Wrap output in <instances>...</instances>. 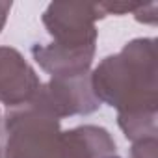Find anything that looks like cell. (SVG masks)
Listing matches in <instances>:
<instances>
[{
  "label": "cell",
  "instance_id": "10",
  "mask_svg": "<svg viewBox=\"0 0 158 158\" xmlns=\"http://www.w3.org/2000/svg\"><path fill=\"white\" fill-rule=\"evenodd\" d=\"M110 158H119V156H110Z\"/></svg>",
  "mask_w": 158,
  "mask_h": 158
},
{
  "label": "cell",
  "instance_id": "9",
  "mask_svg": "<svg viewBox=\"0 0 158 158\" xmlns=\"http://www.w3.org/2000/svg\"><path fill=\"white\" fill-rule=\"evenodd\" d=\"M0 158H4V152H2V149H0Z\"/></svg>",
  "mask_w": 158,
  "mask_h": 158
},
{
  "label": "cell",
  "instance_id": "3",
  "mask_svg": "<svg viewBox=\"0 0 158 158\" xmlns=\"http://www.w3.org/2000/svg\"><path fill=\"white\" fill-rule=\"evenodd\" d=\"M106 17L101 4H63L52 2L43 13V24L52 35V43L69 48H95L99 19Z\"/></svg>",
  "mask_w": 158,
  "mask_h": 158
},
{
  "label": "cell",
  "instance_id": "5",
  "mask_svg": "<svg viewBox=\"0 0 158 158\" xmlns=\"http://www.w3.org/2000/svg\"><path fill=\"white\" fill-rule=\"evenodd\" d=\"M41 80L34 67L13 47H0V102L10 110L34 99Z\"/></svg>",
  "mask_w": 158,
  "mask_h": 158
},
{
  "label": "cell",
  "instance_id": "2",
  "mask_svg": "<svg viewBox=\"0 0 158 158\" xmlns=\"http://www.w3.org/2000/svg\"><path fill=\"white\" fill-rule=\"evenodd\" d=\"M4 158H110L115 141L102 127L60 128V119L24 104L4 117Z\"/></svg>",
  "mask_w": 158,
  "mask_h": 158
},
{
  "label": "cell",
  "instance_id": "8",
  "mask_svg": "<svg viewBox=\"0 0 158 158\" xmlns=\"http://www.w3.org/2000/svg\"><path fill=\"white\" fill-rule=\"evenodd\" d=\"M10 11H11V2H0V32H2V28L8 21Z\"/></svg>",
  "mask_w": 158,
  "mask_h": 158
},
{
  "label": "cell",
  "instance_id": "6",
  "mask_svg": "<svg viewBox=\"0 0 158 158\" xmlns=\"http://www.w3.org/2000/svg\"><path fill=\"white\" fill-rule=\"evenodd\" d=\"M32 56L39 63V67L50 76H78L89 73L95 58V48L69 50L54 43H35L32 47Z\"/></svg>",
  "mask_w": 158,
  "mask_h": 158
},
{
  "label": "cell",
  "instance_id": "1",
  "mask_svg": "<svg viewBox=\"0 0 158 158\" xmlns=\"http://www.w3.org/2000/svg\"><path fill=\"white\" fill-rule=\"evenodd\" d=\"M156 41L139 37L104 58L91 73L95 97L117 110V125L130 141L156 136Z\"/></svg>",
  "mask_w": 158,
  "mask_h": 158
},
{
  "label": "cell",
  "instance_id": "7",
  "mask_svg": "<svg viewBox=\"0 0 158 158\" xmlns=\"http://www.w3.org/2000/svg\"><path fill=\"white\" fill-rule=\"evenodd\" d=\"M156 136L132 141L130 158H156Z\"/></svg>",
  "mask_w": 158,
  "mask_h": 158
},
{
  "label": "cell",
  "instance_id": "4",
  "mask_svg": "<svg viewBox=\"0 0 158 158\" xmlns=\"http://www.w3.org/2000/svg\"><path fill=\"white\" fill-rule=\"evenodd\" d=\"M26 104L56 117L88 115L101 108V101L91 88V73L78 76H52L47 84H41L34 99Z\"/></svg>",
  "mask_w": 158,
  "mask_h": 158
}]
</instances>
